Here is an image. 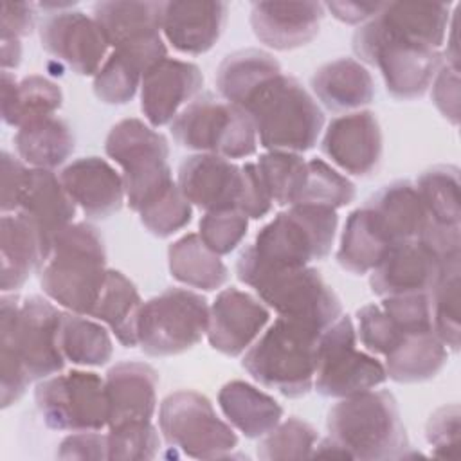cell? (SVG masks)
<instances>
[{
  "label": "cell",
  "mask_w": 461,
  "mask_h": 461,
  "mask_svg": "<svg viewBox=\"0 0 461 461\" xmlns=\"http://www.w3.org/2000/svg\"><path fill=\"white\" fill-rule=\"evenodd\" d=\"M106 249L99 230L85 221L70 223L52 241L40 268L49 299L68 312L90 315L106 281Z\"/></svg>",
  "instance_id": "cell-1"
},
{
  "label": "cell",
  "mask_w": 461,
  "mask_h": 461,
  "mask_svg": "<svg viewBox=\"0 0 461 461\" xmlns=\"http://www.w3.org/2000/svg\"><path fill=\"white\" fill-rule=\"evenodd\" d=\"M339 216L335 209L310 203L290 205L274 216L247 245L238 265L261 268L308 267L331 252Z\"/></svg>",
  "instance_id": "cell-2"
},
{
  "label": "cell",
  "mask_w": 461,
  "mask_h": 461,
  "mask_svg": "<svg viewBox=\"0 0 461 461\" xmlns=\"http://www.w3.org/2000/svg\"><path fill=\"white\" fill-rule=\"evenodd\" d=\"M330 438L353 459H400L409 438L396 398L389 391H362L340 398L326 418Z\"/></svg>",
  "instance_id": "cell-3"
},
{
  "label": "cell",
  "mask_w": 461,
  "mask_h": 461,
  "mask_svg": "<svg viewBox=\"0 0 461 461\" xmlns=\"http://www.w3.org/2000/svg\"><path fill=\"white\" fill-rule=\"evenodd\" d=\"M259 142L268 151L303 153L312 149L322 131L324 113L310 92L283 72L265 85L243 104Z\"/></svg>",
  "instance_id": "cell-4"
},
{
  "label": "cell",
  "mask_w": 461,
  "mask_h": 461,
  "mask_svg": "<svg viewBox=\"0 0 461 461\" xmlns=\"http://www.w3.org/2000/svg\"><path fill=\"white\" fill-rule=\"evenodd\" d=\"M321 333L277 317L249 346L241 366L258 384L286 398L306 396L313 389Z\"/></svg>",
  "instance_id": "cell-5"
},
{
  "label": "cell",
  "mask_w": 461,
  "mask_h": 461,
  "mask_svg": "<svg viewBox=\"0 0 461 461\" xmlns=\"http://www.w3.org/2000/svg\"><path fill=\"white\" fill-rule=\"evenodd\" d=\"M236 276L254 288L261 303L277 317L315 331H324L342 315V304L321 272L313 267L261 268L236 263Z\"/></svg>",
  "instance_id": "cell-6"
},
{
  "label": "cell",
  "mask_w": 461,
  "mask_h": 461,
  "mask_svg": "<svg viewBox=\"0 0 461 461\" xmlns=\"http://www.w3.org/2000/svg\"><path fill=\"white\" fill-rule=\"evenodd\" d=\"M104 151L121 166L126 202L135 212L175 184L167 164V139L137 117L122 119L112 126Z\"/></svg>",
  "instance_id": "cell-7"
},
{
  "label": "cell",
  "mask_w": 461,
  "mask_h": 461,
  "mask_svg": "<svg viewBox=\"0 0 461 461\" xmlns=\"http://www.w3.org/2000/svg\"><path fill=\"white\" fill-rule=\"evenodd\" d=\"M175 142L185 149L225 158H245L258 149L256 128L240 106L211 92L198 94L169 122Z\"/></svg>",
  "instance_id": "cell-8"
},
{
  "label": "cell",
  "mask_w": 461,
  "mask_h": 461,
  "mask_svg": "<svg viewBox=\"0 0 461 461\" xmlns=\"http://www.w3.org/2000/svg\"><path fill=\"white\" fill-rule=\"evenodd\" d=\"M61 313L40 295H29L22 303L14 294L0 299V342L20 355L32 380L49 378L65 366L59 348Z\"/></svg>",
  "instance_id": "cell-9"
},
{
  "label": "cell",
  "mask_w": 461,
  "mask_h": 461,
  "mask_svg": "<svg viewBox=\"0 0 461 461\" xmlns=\"http://www.w3.org/2000/svg\"><path fill=\"white\" fill-rule=\"evenodd\" d=\"M353 52L360 63L380 70L387 92L400 101L421 97L443 63V52L385 34L373 20L353 34Z\"/></svg>",
  "instance_id": "cell-10"
},
{
  "label": "cell",
  "mask_w": 461,
  "mask_h": 461,
  "mask_svg": "<svg viewBox=\"0 0 461 461\" xmlns=\"http://www.w3.org/2000/svg\"><path fill=\"white\" fill-rule=\"evenodd\" d=\"M207 299L187 288H166L142 303L137 346L149 357H173L196 346L207 333Z\"/></svg>",
  "instance_id": "cell-11"
},
{
  "label": "cell",
  "mask_w": 461,
  "mask_h": 461,
  "mask_svg": "<svg viewBox=\"0 0 461 461\" xmlns=\"http://www.w3.org/2000/svg\"><path fill=\"white\" fill-rule=\"evenodd\" d=\"M164 441L194 459L227 457L238 447V436L223 421L211 400L196 391L182 389L167 394L158 409Z\"/></svg>",
  "instance_id": "cell-12"
},
{
  "label": "cell",
  "mask_w": 461,
  "mask_h": 461,
  "mask_svg": "<svg viewBox=\"0 0 461 461\" xmlns=\"http://www.w3.org/2000/svg\"><path fill=\"white\" fill-rule=\"evenodd\" d=\"M387 380L380 360L357 349V330L349 315H340L319 337L313 389L326 398H346L375 389Z\"/></svg>",
  "instance_id": "cell-13"
},
{
  "label": "cell",
  "mask_w": 461,
  "mask_h": 461,
  "mask_svg": "<svg viewBox=\"0 0 461 461\" xmlns=\"http://www.w3.org/2000/svg\"><path fill=\"white\" fill-rule=\"evenodd\" d=\"M34 402L43 423L52 430L83 432L108 427L104 380L94 371L72 369L40 380Z\"/></svg>",
  "instance_id": "cell-14"
},
{
  "label": "cell",
  "mask_w": 461,
  "mask_h": 461,
  "mask_svg": "<svg viewBox=\"0 0 461 461\" xmlns=\"http://www.w3.org/2000/svg\"><path fill=\"white\" fill-rule=\"evenodd\" d=\"M41 47L79 76H95L110 43L94 16L72 7L54 11L40 23Z\"/></svg>",
  "instance_id": "cell-15"
},
{
  "label": "cell",
  "mask_w": 461,
  "mask_h": 461,
  "mask_svg": "<svg viewBox=\"0 0 461 461\" xmlns=\"http://www.w3.org/2000/svg\"><path fill=\"white\" fill-rule=\"evenodd\" d=\"M459 261H443L423 240H409L391 247L369 272V286L378 297L430 294L443 272Z\"/></svg>",
  "instance_id": "cell-16"
},
{
  "label": "cell",
  "mask_w": 461,
  "mask_h": 461,
  "mask_svg": "<svg viewBox=\"0 0 461 461\" xmlns=\"http://www.w3.org/2000/svg\"><path fill=\"white\" fill-rule=\"evenodd\" d=\"M270 321V310L259 297L236 286L221 290L209 308L207 340L212 349L240 357L261 335Z\"/></svg>",
  "instance_id": "cell-17"
},
{
  "label": "cell",
  "mask_w": 461,
  "mask_h": 461,
  "mask_svg": "<svg viewBox=\"0 0 461 461\" xmlns=\"http://www.w3.org/2000/svg\"><path fill=\"white\" fill-rule=\"evenodd\" d=\"M203 76L198 65L162 58L151 65L140 81V110L153 128L169 124L202 90Z\"/></svg>",
  "instance_id": "cell-18"
},
{
  "label": "cell",
  "mask_w": 461,
  "mask_h": 461,
  "mask_svg": "<svg viewBox=\"0 0 461 461\" xmlns=\"http://www.w3.org/2000/svg\"><path fill=\"white\" fill-rule=\"evenodd\" d=\"M321 149L346 173L369 176L380 166L384 151L378 119L369 110L335 117L324 131Z\"/></svg>",
  "instance_id": "cell-19"
},
{
  "label": "cell",
  "mask_w": 461,
  "mask_h": 461,
  "mask_svg": "<svg viewBox=\"0 0 461 461\" xmlns=\"http://www.w3.org/2000/svg\"><path fill=\"white\" fill-rule=\"evenodd\" d=\"M176 185L189 203L211 211L238 209L241 166L211 153H196L182 160Z\"/></svg>",
  "instance_id": "cell-20"
},
{
  "label": "cell",
  "mask_w": 461,
  "mask_h": 461,
  "mask_svg": "<svg viewBox=\"0 0 461 461\" xmlns=\"http://www.w3.org/2000/svg\"><path fill=\"white\" fill-rule=\"evenodd\" d=\"M321 2H254L250 27L256 38L274 50H294L308 45L321 29Z\"/></svg>",
  "instance_id": "cell-21"
},
{
  "label": "cell",
  "mask_w": 461,
  "mask_h": 461,
  "mask_svg": "<svg viewBox=\"0 0 461 461\" xmlns=\"http://www.w3.org/2000/svg\"><path fill=\"white\" fill-rule=\"evenodd\" d=\"M74 203L92 220H106L119 212L124 200L122 175L101 157H81L59 173Z\"/></svg>",
  "instance_id": "cell-22"
},
{
  "label": "cell",
  "mask_w": 461,
  "mask_h": 461,
  "mask_svg": "<svg viewBox=\"0 0 461 461\" xmlns=\"http://www.w3.org/2000/svg\"><path fill=\"white\" fill-rule=\"evenodd\" d=\"M158 373L146 362L124 360L104 376L108 429L130 421H151L157 411Z\"/></svg>",
  "instance_id": "cell-23"
},
{
  "label": "cell",
  "mask_w": 461,
  "mask_h": 461,
  "mask_svg": "<svg viewBox=\"0 0 461 461\" xmlns=\"http://www.w3.org/2000/svg\"><path fill=\"white\" fill-rule=\"evenodd\" d=\"M227 13L229 5L223 2H164L162 34L175 50L198 56L211 50L220 40Z\"/></svg>",
  "instance_id": "cell-24"
},
{
  "label": "cell",
  "mask_w": 461,
  "mask_h": 461,
  "mask_svg": "<svg viewBox=\"0 0 461 461\" xmlns=\"http://www.w3.org/2000/svg\"><path fill=\"white\" fill-rule=\"evenodd\" d=\"M167 56L162 38L113 49L94 76V94L106 104H126L137 90L144 72Z\"/></svg>",
  "instance_id": "cell-25"
},
{
  "label": "cell",
  "mask_w": 461,
  "mask_h": 461,
  "mask_svg": "<svg viewBox=\"0 0 461 461\" xmlns=\"http://www.w3.org/2000/svg\"><path fill=\"white\" fill-rule=\"evenodd\" d=\"M50 252L40 230L20 212L2 214L0 223V288L16 292L32 272H40Z\"/></svg>",
  "instance_id": "cell-26"
},
{
  "label": "cell",
  "mask_w": 461,
  "mask_h": 461,
  "mask_svg": "<svg viewBox=\"0 0 461 461\" xmlns=\"http://www.w3.org/2000/svg\"><path fill=\"white\" fill-rule=\"evenodd\" d=\"M76 203L52 169L29 167L27 184L16 212L23 214L52 247L54 238L74 223Z\"/></svg>",
  "instance_id": "cell-27"
},
{
  "label": "cell",
  "mask_w": 461,
  "mask_h": 461,
  "mask_svg": "<svg viewBox=\"0 0 461 461\" xmlns=\"http://www.w3.org/2000/svg\"><path fill=\"white\" fill-rule=\"evenodd\" d=\"M364 207L393 245L418 240L430 223L420 193L409 180H396L384 185L367 198Z\"/></svg>",
  "instance_id": "cell-28"
},
{
  "label": "cell",
  "mask_w": 461,
  "mask_h": 461,
  "mask_svg": "<svg viewBox=\"0 0 461 461\" xmlns=\"http://www.w3.org/2000/svg\"><path fill=\"white\" fill-rule=\"evenodd\" d=\"M389 36L441 49L450 23V4L385 2L371 18Z\"/></svg>",
  "instance_id": "cell-29"
},
{
  "label": "cell",
  "mask_w": 461,
  "mask_h": 461,
  "mask_svg": "<svg viewBox=\"0 0 461 461\" xmlns=\"http://www.w3.org/2000/svg\"><path fill=\"white\" fill-rule=\"evenodd\" d=\"M315 97L331 112H357L375 97L371 72L353 58H337L319 67L312 79Z\"/></svg>",
  "instance_id": "cell-30"
},
{
  "label": "cell",
  "mask_w": 461,
  "mask_h": 461,
  "mask_svg": "<svg viewBox=\"0 0 461 461\" xmlns=\"http://www.w3.org/2000/svg\"><path fill=\"white\" fill-rule=\"evenodd\" d=\"M162 11L164 2L115 0L94 4L92 16L103 29L110 47L117 49L162 38Z\"/></svg>",
  "instance_id": "cell-31"
},
{
  "label": "cell",
  "mask_w": 461,
  "mask_h": 461,
  "mask_svg": "<svg viewBox=\"0 0 461 461\" xmlns=\"http://www.w3.org/2000/svg\"><path fill=\"white\" fill-rule=\"evenodd\" d=\"M61 103L63 92L49 77L31 74L18 81L9 70H2V119L5 124L22 128L52 117Z\"/></svg>",
  "instance_id": "cell-32"
},
{
  "label": "cell",
  "mask_w": 461,
  "mask_h": 461,
  "mask_svg": "<svg viewBox=\"0 0 461 461\" xmlns=\"http://www.w3.org/2000/svg\"><path fill=\"white\" fill-rule=\"evenodd\" d=\"M218 405L227 421L247 438H263L283 418V407L256 385L232 380L218 393Z\"/></svg>",
  "instance_id": "cell-33"
},
{
  "label": "cell",
  "mask_w": 461,
  "mask_h": 461,
  "mask_svg": "<svg viewBox=\"0 0 461 461\" xmlns=\"http://www.w3.org/2000/svg\"><path fill=\"white\" fill-rule=\"evenodd\" d=\"M281 72V65L272 54L243 49L223 58L216 70V88L221 99L243 108L261 85Z\"/></svg>",
  "instance_id": "cell-34"
},
{
  "label": "cell",
  "mask_w": 461,
  "mask_h": 461,
  "mask_svg": "<svg viewBox=\"0 0 461 461\" xmlns=\"http://www.w3.org/2000/svg\"><path fill=\"white\" fill-rule=\"evenodd\" d=\"M448 349L430 331L407 333L394 349L385 355L387 378L398 384H416L434 378L447 364Z\"/></svg>",
  "instance_id": "cell-35"
},
{
  "label": "cell",
  "mask_w": 461,
  "mask_h": 461,
  "mask_svg": "<svg viewBox=\"0 0 461 461\" xmlns=\"http://www.w3.org/2000/svg\"><path fill=\"white\" fill-rule=\"evenodd\" d=\"M167 267L173 279L196 290L212 292L229 279V270L221 258L194 232L184 234L169 245Z\"/></svg>",
  "instance_id": "cell-36"
},
{
  "label": "cell",
  "mask_w": 461,
  "mask_h": 461,
  "mask_svg": "<svg viewBox=\"0 0 461 461\" xmlns=\"http://www.w3.org/2000/svg\"><path fill=\"white\" fill-rule=\"evenodd\" d=\"M393 243L380 230L371 212L358 207L349 212L337 250V263L357 276L369 274L391 250Z\"/></svg>",
  "instance_id": "cell-37"
},
{
  "label": "cell",
  "mask_w": 461,
  "mask_h": 461,
  "mask_svg": "<svg viewBox=\"0 0 461 461\" xmlns=\"http://www.w3.org/2000/svg\"><path fill=\"white\" fill-rule=\"evenodd\" d=\"M140 308L142 299L137 286L122 272L108 268L104 286L90 317L104 322L124 348H135Z\"/></svg>",
  "instance_id": "cell-38"
},
{
  "label": "cell",
  "mask_w": 461,
  "mask_h": 461,
  "mask_svg": "<svg viewBox=\"0 0 461 461\" xmlns=\"http://www.w3.org/2000/svg\"><path fill=\"white\" fill-rule=\"evenodd\" d=\"M13 140L18 158L36 169H54L65 164L76 144L70 126L56 115L18 128Z\"/></svg>",
  "instance_id": "cell-39"
},
{
  "label": "cell",
  "mask_w": 461,
  "mask_h": 461,
  "mask_svg": "<svg viewBox=\"0 0 461 461\" xmlns=\"http://www.w3.org/2000/svg\"><path fill=\"white\" fill-rule=\"evenodd\" d=\"M59 348L65 360L76 366H104L112 360L113 342L108 330L88 315L63 312L59 321Z\"/></svg>",
  "instance_id": "cell-40"
},
{
  "label": "cell",
  "mask_w": 461,
  "mask_h": 461,
  "mask_svg": "<svg viewBox=\"0 0 461 461\" xmlns=\"http://www.w3.org/2000/svg\"><path fill=\"white\" fill-rule=\"evenodd\" d=\"M416 189L425 205L430 223L445 227H459V169L450 164L432 166L416 180Z\"/></svg>",
  "instance_id": "cell-41"
},
{
  "label": "cell",
  "mask_w": 461,
  "mask_h": 461,
  "mask_svg": "<svg viewBox=\"0 0 461 461\" xmlns=\"http://www.w3.org/2000/svg\"><path fill=\"white\" fill-rule=\"evenodd\" d=\"M306 162L303 155L292 151H267L258 158L259 175L267 191L277 205H295L306 180Z\"/></svg>",
  "instance_id": "cell-42"
},
{
  "label": "cell",
  "mask_w": 461,
  "mask_h": 461,
  "mask_svg": "<svg viewBox=\"0 0 461 461\" xmlns=\"http://www.w3.org/2000/svg\"><path fill=\"white\" fill-rule=\"evenodd\" d=\"M319 439L317 430L304 420L290 416L259 438L258 457L265 461H286L310 457Z\"/></svg>",
  "instance_id": "cell-43"
},
{
  "label": "cell",
  "mask_w": 461,
  "mask_h": 461,
  "mask_svg": "<svg viewBox=\"0 0 461 461\" xmlns=\"http://www.w3.org/2000/svg\"><path fill=\"white\" fill-rule=\"evenodd\" d=\"M355 194V184L333 169L328 162L321 158H312L306 162V180L297 203L322 205L337 211L351 203Z\"/></svg>",
  "instance_id": "cell-44"
},
{
  "label": "cell",
  "mask_w": 461,
  "mask_h": 461,
  "mask_svg": "<svg viewBox=\"0 0 461 461\" xmlns=\"http://www.w3.org/2000/svg\"><path fill=\"white\" fill-rule=\"evenodd\" d=\"M430 310L432 328L450 351L459 349V263L450 265L432 288Z\"/></svg>",
  "instance_id": "cell-45"
},
{
  "label": "cell",
  "mask_w": 461,
  "mask_h": 461,
  "mask_svg": "<svg viewBox=\"0 0 461 461\" xmlns=\"http://www.w3.org/2000/svg\"><path fill=\"white\" fill-rule=\"evenodd\" d=\"M106 441L110 461L153 459L160 448V436L151 421H130L110 427Z\"/></svg>",
  "instance_id": "cell-46"
},
{
  "label": "cell",
  "mask_w": 461,
  "mask_h": 461,
  "mask_svg": "<svg viewBox=\"0 0 461 461\" xmlns=\"http://www.w3.org/2000/svg\"><path fill=\"white\" fill-rule=\"evenodd\" d=\"M140 223L157 238H169L184 229L193 218V207L182 194L180 187L173 184L158 198L149 202L139 212Z\"/></svg>",
  "instance_id": "cell-47"
},
{
  "label": "cell",
  "mask_w": 461,
  "mask_h": 461,
  "mask_svg": "<svg viewBox=\"0 0 461 461\" xmlns=\"http://www.w3.org/2000/svg\"><path fill=\"white\" fill-rule=\"evenodd\" d=\"M198 236L218 256L230 254L245 238L249 218L238 209L205 212L200 220Z\"/></svg>",
  "instance_id": "cell-48"
},
{
  "label": "cell",
  "mask_w": 461,
  "mask_h": 461,
  "mask_svg": "<svg viewBox=\"0 0 461 461\" xmlns=\"http://www.w3.org/2000/svg\"><path fill=\"white\" fill-rule=\"evenodd\" d=\"M357 335L373 355H387L403 339V333L380 304H366L357 310Z\"/></svg>",
  "instance_id": "cell-49"
},
{
  "label": "cell",
  "mask_w": 461,
  "mask_h": 461,
  "mask_svg": "<svg viewBox=\"0 0 461 461\" xmlns=\"http://www.w3.org/2000/svg\"><path fill=\"white\" fill-rule=\"evenodd\" d=\"M380 306L394 321L403 335L418 331H434L429 294H405L382 297Z\"/></svg>",
  "instance_id": "cell-50"
},
{
  "label": "cell",
  "mask_w": 461,
  "mask_h": 461,
  "mask_svg": "<svg viewBox=\"0 0 461 461\" xmlns=\"http://www.w3.org/2000/svg\"><path fill=\"white\" fill-rule=\"evenodd\" d=\"M432 452L441 457H454L459 447V407L456 403L436 409L425 427Z\"/></svg>",
  "instance_id": "cell-51"
},
{
  "label": "cell",
  "mask_w": 461,
  "mask_h": 461,
  "mask_svg": "<svg viewBox=\"0 0 461 461\" xmlns=\"http://www.w3.org/2000/svg\"><path fill=\"white\" fill-rule=\"evenodd\" d=\"M274 202L267 191V185L259 175L256 162H245L241 166V187L238 211L249 220H259L270 212Z\"/></svg>",
  "instance_id": "cell-52"
},
{
  "label": "cell",
  "mask_w": 461,
  "mask_h": 461,
  "mask_svg": "<svg viewBox=\"0 0 461 461\" xmlns=\"http://www.w3.org/2000/svg\"><path fill=\"white\" fill-rule=\"evenodd\" d=\"M432 103L439 113L452 124L459 122V67L443 59L439 70L432 79Z\"/></svg>",
  "instance_id": "cell-53"
},
{
  "label": "cell",
  "mask_w": 461,
  "mask_h": 461,
  "mask_svg": "<svg viewBox=\"0 0 461 461\" xmlns=\"http://www.w3.org/2000/svg\"><path fill=\"white\" fill-rule=\"evenodd\" d=\"M29 167L22 158H16L9 151H2V212H16L27 184Z\"/></svg>",
  "instance_id": "cell-54"
},
{
  "label": "cell",
  "mask_w": 461,
  "mask_h": 461,
  "mask_svg": "<svg viewBox=\"0 0 461 461\" xmlns=\"http://www.w3.org/2000/svg\"><path fill=\"white\" fill-rule=\"evenodd\" d=\"M56 456L59 459H108V441L99 430L72 432L59 443Z\"/></svg>",
  "instance_id": "cell-55"
},
{
  "label": "cell",
  "mask_w": 461,
  "mask_h": 461,
  "mask_svg": "<svg viewBox=\"0 0 461 461\" xmlns=\"http://www.w3.org/2000/svg\"><path fill=\"white\" fill-rule=\"evenodd\" d=\"M2 38H25L36 25V5L29 2H4L0 14Z\"/></svg>",
  "instance_id": "cell-56"
},
{
  "label": "cell",
  "mask_w": 461,
  "mask_h": 461,
  "mask_svg": "<svg viewBox=\"0 0 461 461\" xmlns=\"http://www.w3.org/2000/svg\"><path fill=\"white\" fill-rule=\"evenodd\" d=\"M382 4L380 2H328L324 4V9L331 11V14L349 25L366 23L371 20L378 11Z\"/></svg>",
  "instance_id": "cell-57"
},
{
  "label": "cell",
  "mask_w": 461,
  "mask_h": 461,
  "mask_svg": "<svg viewBox=\"0 0 461 461\" xmlns=\"http://www.w3.org/2000/svg\"><path fill=\"white\" fill-rule=\"evenodd\" d=\"M22 61V43L16 38H2V70L16 68Z\"/></svg>",
  "instance_id": "cell-58"
}]
</instances>
